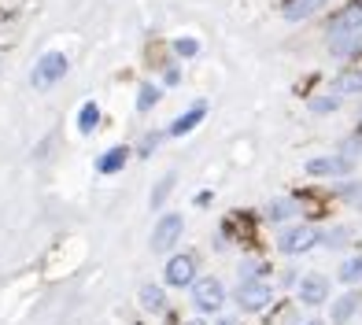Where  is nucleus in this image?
<instances>
[{
	"instance_id": "obj_24",
	"label": "nucleus",
	"mask_w": 362,
	"mask_h": 325,
	"mask_svg": "<svg viewBox=\"0 0 362 325\" xmlns=\"http://www.w3.org/2000/svg\"><path fill=\"white\" fill-rule=\"evenodd\" d=\"M337 107H340V96H318V100H310V111H318V115L337 111Z\"/></svg>"
},
{
	"instance_id": "obj_13",
	"label": "nucleus",
	"mask_w": 362,
	"mask_h": 325,
	"mask_svg": "<svg viewBox=\"0 0 362 325\" xmlns=\"http://www.w3.org/2000/svg\"><path fill=\"white\" fill-rule=\"evenodd\" d=\"M355 307H358V296L355 292H348V296H340V300H333V325H348L351 321V314H355Z\"/></svg>"
},
{
	"instance_id": "obj_6",
	"label": "nucleus",
	"mask_w": 362,
	"mask_h": 325,
	"mask_svg": "<svg viewBox=\"0 0 362 325\" xmlns=\"http://www.w3.org/2000/svg\"><path fill=\"white\" fill-rule=\"evenodd\" d=\"M181 230H185L181 215H163V218L156 222V230H152V252H170L174 240L181 237Z\"/></svg>"
},
{
	"instance_id": "obj_5",
	"label": "nucleus",
	"mask_w": 362,
	"mask_h": 325,
	"mask_svg": "<svg viewBox=\"0 0 362 325\" xmlns=\"http://www.w3.org/2000/svg\"><path fill=\"white\" fill-rule=\"evenodd\" d=\"M351 170H355L351 155H318L307 162V174H315V177H348Z\"/></svg>"
},
{
	"instance_id": "obj_3",
	"label": "nucleus",
	"mask_w": 362,
	"mask_h": 325,
	"mask_svg": "<svg viewBox=\"0 0 362 325\" xmlns=\"http://www.w3.org/2000/svg\"><path fill=\"white\" fill-rule=\"evenodd\" d=\"M192 303L200 307V311H218V307L226 303V288L218 278H200L192 281Z\"/></svg>"
},
{
	"instance_id": "obj_1",
	"label": "nucleus",
	"mask_w": 362,
	"mask_h": 325,
	"mask_svg": "<svg viewBox=\"0 0 362 325\" xmlns=\"http://www.w3.org/2000/svg\"><path fill=\"white\" fill-rule=\"evenodd\" d=\"M63 74H67V56L63 52H45L34 63V71H30V81H34V89H52Z\"/></svg>"
},
{
	"instance_id": "obj_10",
	"label": "nucleus",
	"mask_w": 362,
	"mask_h": 325,
	"mask_svg": "<svg viewBox=\"0 0 362 325\" xmlns=\"http://www.w3.org/2000/svg\"><path fill=\"white\" fill-rule=\"evenodd\" d=\"M325 4V0H285V8H281V15L288 23H303V19H310L318 8Z\"/></svg>"
},
{
	"instance_id": "obj_17",
	"label": "nucleus",
	"mask_w": 362,
	"mask_h": 325,
	"mask_svg": "<svg viewBox=\"0 0 362 325\" xmlns=\"http://www.w3.org/2000/svg\"><path fill=\"white\" fill-rule=\"evenodd\" d=\"M174 182H177V174H174V170L159 177V185H156V192H152V200H148V203H152V211H159L163 203H167V196L174 192Z\"/></svg>"
},
{
	"instance_id": "obj_12",
	"label": "nucleus",
	"mask_w": 362,
	"mask_h": 325,
	"mask_svg": "<svg viewBox=\"0 0 362 325\" xmlns=\"http://www.w3.org/2000/svg\"><path fill=\"white\" fill-rule=\"evenodd\" d=\"M126 159H129V148H107L100 159H96V170L100 174H119L126 167Z\"/></svg>"
},
{
	"instance_id": "obj_29",
	"label": "nucleus",
	"mask_w": 362,
	"mask_h": 325,
	"mask_svg": "<svg viewBox=\"0 0 362 325\" xmlns=\"http://www.w3.org/2000/svg\"><path fill=\"white\" fill-rule=\"evenodd\" d=\"M307 325H322V321H307Z\"/></svg>"
},
{
	"instance_id": "obj_27",
	"label": "nucleus",
	"mask_w": 362,
	"mask_h": 325,
	"mask_svg": "<svg viewBox=\"0 0 362 325\" xmlns=\"http://www.w3.org/2000/svg\"><path fill=\"white\" fill-rule=\"evenodd\" d=\"M218 325H237V321H233V318H222V321H218Z\"/></svg>"
},
{
	"instance_id": "obj_2",
	"label": "nucleus",
	"mask_w": 362,
	"mask_h": 325,
	"mask_svg": "<svg viewBox=\"0 0 362 325\" xmlns=\"http://www.w3.org/2000/svg\"><path fill=\"white\" fill-rule=\"evenodd\" d=\"M318 244V233L310 230V225H288V230H281V237H277V248H281L285 255H303Z\"/></svg>"
},
{
	"instance_id": "obj_9",
	"label": "nucleus",
	"mask_w": 362,
	"mask_h": 325,
	"mask_svg": "<svg viewBox=\"0 0 362 325\" xmlns=\"http://www.w3.org/2000/svg\"><path fill=\"white\" fill-rule=\"evenodd\" d=\"M300 300H303L307 307L325 303V300H329V281L322 278V273H307V278L300 281Z\"/></svg>"
},
{
	"instance_id": "obj_23",
	"label": "nucleus",
	"mask_w": 362,
	"mask_h": 325,
	"mask_svg": "<svg viewBox=\"0 0 362 325\" xmlns=\"http://www.w3.org/2000/svg\"><path fill=\"white\" fill-rule=\"evenodd\" d=\"M174 52H177L181 59H189V56H196V52H200V45H196L192 37H177V41H174Z\"/></svg>"
},
{
	"instance_id": "obj_8",
	"label": "nucleus",
	"mask_w": 362,
	"mask_h": 325,
	"mask_svg": "<svg viewBox=\"0 0 362 325\" xmlns=\"http://www.w3.org/2000/svg\"><path fill=\"white\" fill-rule=\"evenodd\" d=\"M167 285H174V288H185V285H192L196 281V263H192V255H174L170 263H167Z\"/></svg>"
},
{
	"instance_id": "obj_25",
	"label": "nucleus",
	"mask_w": 362,
	"mask_h": 325,
	"mask_svg": "<svg viewBox=\"0 0 362 325\" xmlns=\"http://www.w3.org/2000/svg\"><path fill=\"white\" fill-rule=\"evenodd\" d=\"M159 144V134H148L144 141H141V155H152V148Z\"/></svg>"
},
{
	"instance_id": "obj_20",
	"label": "nucleus",
	"mask_w": 362,
	"mask_h": 325,
	"mask_svg": "<svg viewBox=\"0 0 362 325\" xmlns=\"http://www.w3.org/2000/svg\"><path fill=\"white\" fill-rule=\"evenodd\" d=\"M318 240L325 244V248H344V244L351 240V230H348V225H333V230H325Z\"/></svg>"
},
{
	"instance_id": "obj_18",
	"label": "nucleus",
	"mask_w": 362,
	"mask_h": 325,
	"mask_svg": "<svg viewBox=\"0 0 362 325\" xmlns=\"http://www.w3.org/2000/svg\"><path fill=\"white\" fill-rule=\"evenodd\" d=\"M270 222H285V218H292L296 215V200H274V203H267V211H262Z\"/></svg>"
},
{
	"instance_id": "obj_28",
	"label": "nucleus",
	"mask_w": 362,
	"mask_h": 325,
	"mask_svg": "<svg viewBox=\"0 0 362 325\" xmlns=\"http://www.w3.org/2000/svg\"><path fill=\"white\" fill-rule=\"evenodd\" d=\"M185 325H204V321H200V318H192V321H185Z\"/></svg>"
},
{
	"instance_id": "obj_19",
	"label": "nucleus",
	"mask_w": 362,
	"mask_h": 325,
	"mask_svg": "<svg viewBox=\"0 0 362 325\" xmlns=\"http://www.w3.org/2000/svg\"><path fill=\"white\" fill-rule=\"evenodd\" d=\"M137 296H141L144 311H163V303H167V300H163V288H159V285H144Z\"/></svg>"
},
{
	"instance_id": "obj_21",
	"label": "nucleus",
	"mask_w": 362,
	"mask_h": 325,
	"mask_svg": "<svg viewBox=\"0 0 362 325\" xmlns=\"http://www.w3.org/2000/svg\"><path fill=\"white\" fill-rule=\"evenodd\" d=\"M340 281H344V285H355V281H362V255H351L348 263L340 266Z\"/></svg>"
},
{
	"instance_id": "obj_14",
	"label": "nucleus",
	"mask_w": 362,
	"mask_h": 325,
	"mask_svg": "<svg viewBox=\"0 0 362 325\" xmlns=\"http://www.w3.org/2000/svg\"><path fill=\"white\" fill-rule=\"evenodd\" d=\"M355 48H362V34H337L329 41V52L333 56H351Z\"/></svg>"
},
{
	"instance_id": "obj_22",
	"label": "nucleus",
	"mask_w": 362,
	"mask_h": 325,
	"mask_svg": "<svg viewBox=\"0 0 362 325\" xmlns=\"http://www.w3.org/2000/svg\"><path fill=\"white\" fill-rule=\"evenodd\" d=\"M159 85H152V81H148V85H141V93H137V111H148V107H156L159 104Z\"/></svg>"
},
{
	"instance_id": "obj_11",
	"label": "nucleus",
	"mask_w": 362,
	"mask_h": 325,
	"mask_svg": "<svg viewBox=\"0 0 362 325\" xmlns=\"http://www.w3.org/2000/svg\"><path fill=\"white\" fill-rule=\"evenodd\" d=\"M200 119H204V104H196L192 111H185L181 119L170 122V137H185V134H192V129L200 126Z\"/></svg>"
},
{
	"instance_id": "obj_16",
	"label": "nucleus",
	"mask_w": 362,
	"mask_h": 325,
	"mask_svg": "<svg viewBox=\"0 0 362 325\" xmlns=\"http://www.w3.org/2000/svg\"><path fill=\"white\" fill-rule=\"evenodd\" d=\"M96 122H100V107H96L93 100L89 104H81V111H78V134H93V129H96Z\"/></svg>"
},
{
	"instance_id": "obj_4",
	"label": "nucleus",
	"mask_w": 362,
	"mask_h": 325,
	"mask_svg": "<svg viewBox=\"0 0 362 325\" xmlns=\"http://www.w3.org/2000/svg\"><path fill=\"white\" fill-rule=\"evenodd\" d=\"M267 303H270V285L262 278L237 285V307H240V311H262Z\"/></svg>"
},
{
	"instance_id": "obj_26",
	"label": "nucleus",
	"mask_w": 362,
	"mask_h": 325,
	"mask_svg": "<svg viewBox=\"0 0 362 325\" xmlns=\"http://www.w3.org/2000/svg\"><path fill=\"white\" fill-rule=\"evenodd\" d=\"M348 148H351V152H355V148L362 152V137H351V141H348Z\"/></svg>"
},
{
	"instance_id": "obj_15",
	"label": "nucleus",
	"mask_w": 362,
	"mask_h": 325,
	"mask_svg": "<svg viewBox=\"0 0 362 325\" xmlns=\"http://www.w3.org/2000/svg\"><path fill=\"white\" fill-rule=\"evenodd\" d=\"M333 89H337L340 96H355V93H362V71H344V74L333 81Z\"/></svg>"
},
{
	"instance_id": "obj_7",
	"label": "nucleus",
	"mask_w": 362,
	"mask_h": 325,
	"mask_svg": "<svg viewBox=\"0 0 362 325\" xmlns=\"http://www.w3.org/2000/svg\"><path fill=\"white\" fill-rule=\"evenodd\" d=\"M329 30H333V34H358L362 30V0L340 8L337 15H329Z\"/></svg>"
}]
</instances>
